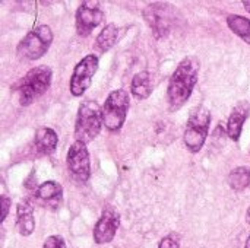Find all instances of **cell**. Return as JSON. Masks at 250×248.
Wrapping results in <instances>:
<instances>
[{
  "mask_svg": "<svg viewBox=\"0 0 250 248\" xmlns=\"http://www.w3.org/2000/svg\"><path fill=\"white\" fill-rule=\"evenodd\" d=\"M130 107L129 92L125 89H116L110 92L103 105V123L107 130L117 132L123 127L127 111Z\"/></svg>",
  "mask_w": 250,
  "mask_h": 248,
  "instance_id": "cell-6",
  "label": "cell"
},
{
  "mask_svg": "<svg viewBox=\"0 0 250 248\" xmlns=\"http://www.w3.org/2000/svg\"><path fill=\"white\" fill-rule=\"evenodd\" d=\"M246 222L250 225V206L249 209H248V212H246Z\"/></svg>",
  "mask_w": 250,
  "mask_h": 248,
  "instance_id": "cell-24",
  "label": "cell"
},
{
  "mask_svg": "<svg viewBox=\"0 0 250 248\" xmlns=\"http://www.w3.org/2000/svg\"><path fill=\"white\" fill-rule=\"evenodd\" d=\"M209 124H211V111L207 107L198 105L190 110L186 123V130L183 134V142L188 151H190L192 153H198L204 148L209 132Z\"/></svg>",
  "mask_w": 250,
  "mask_h": 248,
  "instance_id": "cell-4",
  "label": "cell"
},
{
  "mask_svg": "<svg viewBox=\"0 0 250 248\" xmlns=\"http://www.w3.org/2000/svg\"><path fill=\"white\" fill-rule=\"evenodd\" d=\"M16 228L22 237H29L35 231L34 205L28 199H23L16 206Z\"/></svg>",
  "mask_w": 250,
  "mask_h": 248,
  "instance_id": "cell-13",
  "label": "cell"
},
{
  "mask_svg": "<svg viewBox=\"0 0 250 248\" xmlns=\"http://www.w3.org/2000/svg\"><path fill=\"white\" fill-rule=\"evenodd\" d=\"M199 69H201V63L195 56L185 57L179 63L167 86V101H168L170 111L180 110L190 98L193 88L198 83Z\"/></svg>",
  "mask_w": 250,
  "mask_h": 248,
  "instance_id": "cell-1",
  "label": "cell"
},
{
  "mask_svg": "<svg viewBox=\"0 0 250 248\" xmlns=\"http://www.w3.org/2000/svg\"><path fill=\"white\" fill-rule=\"evenodd\" d=\"M120 227V215L119 212L108 206L103 210L100 219L97 221L94 231H92V237L95 244L103 246V244H108L114 240L117 229Z\"/></svg>",
  "mask_w": 250,
  "mask_h": 248,
  "instance_id": "cell-11",
  "label": "cell"
},
{
  "mask_svg": "<svg viewBox=\"0 0 250 248\" xmlns=\"http://www.w3.org/2000/svg\"><path fill=\"white\" fill-rule=\"evenodd\" d=\"M42 248H66V241L62 235H50L45 238Z\"/></svg>",
  "mask_w": 250,
  "mask_h": 248,
  "instance_id": "cell-21",
  "label": "cell"
},
{
  "mask_svg": "<svg viewBox=\"0 0 250 248\" xmlns=\"http://www.w3.org/2000/svg\"><path fill=\"white\" fill-rule=\"evenodd\" d=\"M119 37V28L116 23H108L103 28V31L98 34L97 39H95V48L100 53H105L108 51L117 41Z\"/></svg>",
  "mask_w": 250,
  "mask_h": 248,
  "instance_id": "cell-17",
  "label": "cell"
},
{
  "mask_svg": "<svg viewBox=\"0 0 250 248\" xmlns=\"http://www.w3.org/2000/svg\"><path fill=\"white\" fill-rule=\"evenodd\" d=\"M35 148L42 155H50L56 151L57 143H59V136L57 133L50 129V127H41L35 132L34 137Z\"/></svg>",
  "mask_w": 250,
  "mask_h": 248,
  "instance_id": "cell-15",
  "label": "cell"
},
{
  "mask_svg": "<svg viewBox=\"0 0 250 248\" xmlns=\"http://www.w3.org/2000/svg\"><path fill=\"white\" fill-rule=\"evenodd\" d=\"M227 183L231 190L243 191L250 187V168L249 167H237L230 171Z\"/></svg>",
  "mask_w": 250,
  "mask_h": 248,
  "instance_id": "cell-18",
  "label": "cell"
},
{
  "mask_svg": "<svg viewBox=\"0 0 250 248\" xmlns=\"http://www.w3.org/2000/svg\"><path fill=\"white\" fill-rule=\"evenodd\" d=\"M245 248H250V235L248 237V240H246V244H245Z\"/></svg>",
  "mask_w": 250,
  "mask_h": 248,
  "instance_id": "cell-25",
  "label": "cell"
},
{
  "mask_svg": "<svg viewBox=\"0 0 250 248\" xmlns=\"http://www.w3.org/2000/svg\"><path fill=\"white\" fill-rule=\"evenodd\" d=\"M98 57L95 54L85 56L73 69L69 88L73 96H82L85 91L91 86L92 77L98 70Z\"/></svg>",
  "mask_w": 250,
  "mask_h": 248,
  "instance_id": "cell-8",
  "label": "cell"
},
{
  "mask_svg": "<svg viewBox=\"0 0 250 248\" xmlns=\"http://www.w3.org/2000/svg\"><path fill=\"white\" fill-rule=\"evenodd\" d=\"M51 79L53 72L48 66H35L31 70H28L15 89L18 94L19 104L22 107H28L34 101H37L41 95H44L48 91Z\"/></svg>",
  "mask_w": 250,
  "mask_h": 248,
  "instance_id": "cell-2",
  "label": "cell"
},
{
  "mask_svg": "<svg viewBox=\"0 0 250 248\" xmlns=\"http://www.w3.org/2000/svg\"><path fill=\"white\" fill-rule=\"evenodd\" d=\"M130 94L136 99H146L152 94V79L151 73L146 70L138 72L130 82Z\"/></svg>",
  "mask_w": 250,
  "mask_h": 248,
  "instance_id": "cell-16",
  "label": "cell"
},
{
  "mask_svg": "<svg viewBox=\"0 0 250 248\" xmlns=\"http://www.w3.org/2000/svg\"><path fill=\"white\" fill-rule=\"evenodd\" d=\"M144 18L155 38H164L168 35L173 22H174V10L167 3H151L144 9Z\"/></svg>",
  "mask_w": 250,
  "mask_h": 248,
  "instance_id": "cell-7",
  "label": "cell"
},
{
  "mask_svg": "<svg viewBox=\"0 0 250 248\" xmlns=\"http://www.w3.org/2000/svg\"><path fill=\"white\" fill-rule=\"evenodd\" d=\"M103 123V108L97 101L85 99L81 102L75 121V137L79 142L89 143L101 132Z\"/></svg>",
  "mask_w": 250,
  "mask_h": 248,
  "instance_id": "cell-3",
  "label": "cell"
},
{
  "mask_svg": "<svg viewBox=\"0 0 250 248\" xmlns=\"http://www.w3.org/2000/svg\"><path fill=\"white\" fill-rule=\"evenodd\" d=\"M66 165L69 174L79 183H86L91 175V161L86 149V143L75 140L66 156Z\"/></svg>",
  "mask_w": 250,
  "mask_h": 248,
  "instance_id": "cell-9",
  "label": "cell"
},
{
  "mask_svg": "<svg viewBox=\"0 0 250 248\" xmlns=\"http://www.w3.org/2000/svg\"><path fill=\"white\" fill-rule=\"evenodd\" d=\"M0 205H1V218H0V222H4V219L7 218V213H9V208L12 205V200L7 196H1Z\"/></svg>",
  "mask_w": 250,
  "mask_h": 248,
  "instance_id": "cell-22",
  "label": "cell"
},
{
  "mask_svg": "<svg viewBox=\"0 0 250 248\" xmlns=\"http://www.w3.org/2000/svg\"><path fill=\"white\" fill-rule=\"evenodd\" d=\"M158 248H180V237L176 232H171L161 238Z\"/></svg>",
  "mask_w": 250,
  "mask_h": 248,
  "instance_id": "cell-20",
  "label": "cell"
},
{
  "mask_svg": "<svg viewBox=\"0 0 250 248\" xmlns=\"http://www.w3.org/2000/svg\"><path fill=\"white\" fill-rule=\"evenodd\" d=\"M242 4L245 6V9H246V10L250 13V0H245V1H242Z\"/></svg>",
  "mask_w": 250,
  "mask_h": 248,
  "instance_id": "cell-23",
  "label": "cell"
},
{
  "mask_svg": "<svg viewBox=\"0 0 250 248\" xmlns=\"http://www.w3.org/2000/svg\"><path fill=\"white\" fill-rule=\"evenodd\" d=\"M76 32L79 37H88L104 19V10L98 1H83L75 15Z\"/></svg>",
  "mask_w": 250,
  "mask_h": 248,
  "instance_id": "cell-10",
  "label": "cell"
},
{
  "mask_svg": "<svg viewBox=\"0 0 250 248\" xmlns=\"http://www.w3.org/2000/svg\"><path fill=\"white\" fill-rule=\"evenodd\" d=\"M227 25L237 37L250 45V19L242 15H229Z\"/></svg>",
  "mask_w": 250,
  "mask_h": 248,
  "instance_id": "cell-19",
  "label": "cell"
},
{
  "mask_svg": "<svg viewBox=\"0 0 250 248\" xmlns=\"http://www.w3.org/2000/svg\"><path fill=\"white\" fill-rule=\"evenodd\" d=\"M34 199L42 208L56 210L62 205L63 199V187L56 181H45L40 184L34 191Z\"/></svg>",
  "mask_w": 250,
  "mask_h": 248,
  "instance_id": "cell-12",
  "label": "cell"
},
{
  "mask_svg": "<svg viewBox=\"0 0 250 248\" xmlns=\"http://www.w3.org/2000/svg\"><path fill=\"white\" fill-rule=\"evenodd\" d=\"M249 113L250 105L249 102H246V101H240L231 110V114H230L229 121H227V134H229V137L231 140L239 142L240 134H242V130H243V124L248 120Z\"/></svg>",
  "mask_w": 250,
  "mask_h": 248,
  "instance_id": "cell-14",
  "label": "cell"
},
{
  "mask_svg": "<svg viewBox=\"0 0 250 248\" xmlns=\"http://www.w3.org/2000/svg\"><path fill=\"white\" fill-rule=\"evenodd\" d=\"M53 42V31L48 25H38L29 31L18 44L16 53L25 60H38L50 48Z\"/></svg>",
  "mask_w": 250,
  "mask_h": 248,
  "instance_id": "cell-5",
  "label": "cell"
}]
</instances>
